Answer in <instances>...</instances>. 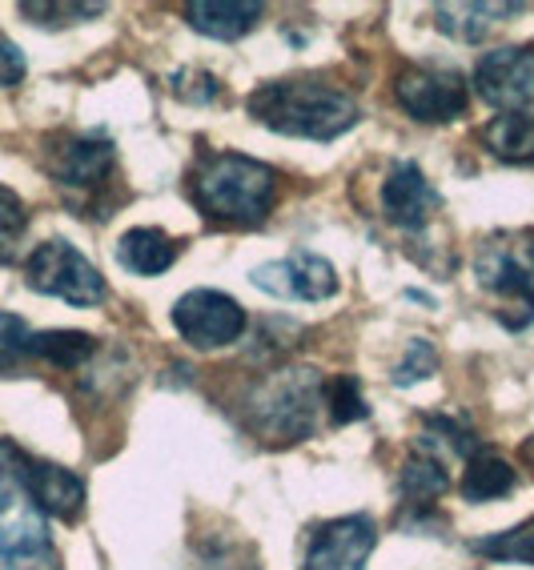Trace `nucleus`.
<instances>
[{
    "instance_id": "nucleus-1",
    "label": "nucleus",
    "mask_w": 534,
    "mask_h": 570,
    "mask_svg": "<svg viewBox=\"0 0 534 570\" xmlns=\"http://www.w3.org/2000/svg\"><path fill=\"white\" fill-rule=\"evenodd\" d=\"M278 169L234 149H209L194 161L186 194L209 225L221 229H257L278 202Z\"/></svg>"
},
{
    "instance_id": "nucleus-2",
    "label": "nucleus",
    "mask_w": 534,
    "mask_h": 570,
    "mask_svg": "<svg viewBox=\"0 0 534 570\" xmlns=\"http://www.w3.org/2000/svg\"><path fill=\"white\" fill-rule=\"evenodd\" d=\"M249 117L281 137H301V141H338L342 132L358 125V101L346 89L314 77H286V81H266L249 92Z\"/></svg>"
},
{
    "instance_id": "nucleus-3",
    "label": "nucleus",
    "mask_w": 534,
    "mask_h": 570,
    "mask_svg": "<svg viewBox=\"0 0 534 570\" xmlns=\"http://www.w3.org/2000/svg\"><path fill=\"white\" fill-rule=\"evenodd\" d=\"M326 406V382L318 370H274L246 397V426L261 442H301L314 434Z\"/></svg>"
},
{
    "instance_id": "nucleus-4",
    "label": "nucleus",
    "mask_w": 534,
    "mask_h": 570,
    "mask_svg": "<svg viewBox=\"0 0 534 570\" xmlns=\"http://www.w3.org/2000/svg\"><path fill=\"white\" fill-rule=\"evenodd\" d=\"M49 177L61 185V194L69 197L81 217H105L113 214L117 205V149L101 132H65L49 149Z\"/></svg>"
},
{
    "instance_id": "nucleus-5",
    "label": "nucleus",
    "mask_w": 534,
    "mask_h": 570,
    "mask_svg": "<svg viewBox=\"0 0 534 570\" xmlns=\"http://www.w3.org/2000/svg\"><path fill=\"white\" fill-rule=\"evenodd\" d=\"M474 277L506 309H523V326L534 322V229L491 234L474 249ZM498 309V317H506Z\"/></svg>"
},
{
    "instance_id": "nucleus-6",
    "label": "nucleus",
    "mask_w": 534,
    "mask_h": 570,
    "mask_svg": "<svg viewBox=\"0 0 534 570\" xmlns=\"http://www.w3.org/2000/svg\"><path fill=\"white\" fill-rule=\"evenodd\" d=\"M24 282H29V289H37V294L61 297V302L81 306V309L101 306L105 294H109L101 269H97L77 245L65 242V237H49V242H41L32 249L29 262H24Z\"/></svg>"
},
{
    "instance_id": "nucleus-7",
    "label": "nucleus",
    "mask_w": 534,
    "mask_h": 570,
    "mask_svg": "<svg viewBox=\"0 0 534 570\" xmlns=\"http://www.w3.org/2000/svg\"><path fill=\"white\" fill-rule=\"evenodd\" d=\"M49 547V522L32 502L21 474V450L0 442V554L24 559Z\"/></svg>"
},
{
    "instance_id": "nucleus-8",
    "label": "nucleus",
    "mask_w": 534,
    "mask_h": 570,
    "mask_svg": "<svg viewBox=\"0 0 534 570\" xmlns=\"http://www.w3.org/2000/svg\"><path fill=\"white\" fill-rule=\"evenodd\" d=\"M398 105L422 125H446L458 121L471 105V85L463 72L446 65H406L394 81Z\"/></svg>"
},
{
    "instance_id": "nucleus-9",
    "label": "nucleus",
    "mask_w": 534,
    "mask_h": 570,
    "mask_svg": "<svg viewBox=\"0 0 534 570\" xmlns=\"http://www.w3.org/2000/svg\"><path fill=\"white\" fill-rule=\"evenodd\" d=\"M249 326V314L221 289H189L177 297L174 330L194 350H226L241 342Z\"/></svg>"
},
{
    "instance_id": "nucleus-10",
    "label": "nucleus",
    "mask_w": 534,
    "mask_h": 570,
    "mask_svg": "<svg viewBox=\"0 0 534 570\" xmlns=\"http://www.w3.org/2000/svg\"><path fill=\"white\" fill-rule=\"evenodd\" d=\"M474 92L491 109L534 117V45H503L474 65Z\"/></svg>"
},
{
    "instance_id": "nucleus-11",
    "label": "nucleus",
    "mask_w": 534,
    "mask_h": 570,
    "mask_svg": "<svg viewBox=\"0 0 534 570\" xmlns=\"http://www.w3.org/2000/svg\"><path fill=\"white\" fill-rule=\"evenodd\" d=\"M254 289L269 297H281V302H329L338 294V269L326 262L322 254H309V249H294L281 262L257 265L249 274Z\"/></svg>"
},
{
    "instance_id": "nucleus-12",
    "label": "nucleus",
    "mask_w": 534,
    "mask_h": 570,
    "mask_svg": "<svg viewBox=\"0 0 534 570\" xmlns=\"http://www.w3.org/2000/svg\"><path fill=\"white\" fill-rule=\"evenodd\" d=\"M374 547H378V527L370 514L329 519L309 534L306 570H366Z\"/></svg>"
},
{
    "instance_id": "nucleus-13",
    "label": "nucleus",
    "mask_w": 534,
    "mask_h": 570,
    "mask_svg": "<svg viewBox=\"0 0 534 570\" xmlns=\"http://www.w3.org/2000/svg\"><path fill=\"white\" fill-rule=\"evenodd\" d=\"M378 205H382V217L390 225H398L402 234H422L434 222V214L442 209V194L414 161H394L378 189Z\"/></svg>"
},
{
    "instance_id": "nucleus-14",
    "label": "nucleus",
    "mask_w": 534,
    "mask_h": 570,
    "mask_svg": "<svg viewBox=\"0 0 534 570\" xmlns=\"http://www.w3.org/2000/svg\"><path fill=\"white\" fill-rule=\"evenodd\" d=\"M21 474L24 487H29L32 502L41 510L44 519H61L72 522L85 510V482L72 474V470L57 466V462L32 459L21 450Z\"/></svg>"
},
{
    "instance_id": "nucleus-15",
    "label": "nucleus",
    "mask_w": 534,
    "mask_h": 570,
    "mask_svg": "<svg viewBox=\"0 0 534 570\" xmlns=\"http://www.w3.org/2000/svg\"><path fill=\"white\" fill-rule=\"evenodd\" d=\"M261 12L266 9L257 0H194L186 4V24L214 41H241L257 29Z\"/></svg>"
},
{
    "instance_id": "nucleus-16",
    "label": "nucleus",
    "mask_w": 534,
    "mask_h": 570,
    "mask_svg": "<svg viewBox=\"0 0 534 570\" xmlns=\"http://www.w3.org/2000/svg\"><path fill=\"white\" fill-rule=\"evenodd\" d=\"M113 257L121 269H129V274L157 277V274H169V269H174V262L181 257V242L169 237L165 229H157V225H137V229L121 234Z\"/></svg>"
},
{
    "instance_id": "nucleus-17",
    "label": "nucleus",
    "mask_w": 534,
    "mask_h": 570,
    "mask_svg": "<svg viewBox=\"0 0 534 570\" xmlns=\"http://www.w3.org/2000/svg\"><path fill=\"white\" fill-rule=\"evenodd\" d=\"M518 4H438L434 9V24L442 32H451L454 41L478 45L491 29H498V21L506 24V17H514Z\"/></svg>"
},
{
    "instance_id": "nucleus-18",
    "label": "nucleus",
    "mask_w": 534,
    "mask_h": 570,
    "mask_svg": "<svg viewBox=\"0 0 534 570\" xmlns=\"http://www.w3.org/2000/svg\"><path fill=\"white\" fill-rule=\"evenodd\" d=\"M518 474L514 466L503 459V454H494V450H474L471 459H466V474H463V499L466 502H494L511 494Z\"/></svg>"
},
{
    "instance_id": "nucleus-19",
    "label": "nucleus",
    "mask_w": 534,
    "mask_h": 570,
    "mask_svg": "<svg viewBox=\"0 0 534 570\" xmlns=\"http://www.w3.org/2000/svg\"><path fill=\"white\" fill-rule=\"evenodd\" d=\"M402 499H411L414 507H426V502L442 499L451 490V474H446V459H438L434 450L414 446V454L402 466Z\"/></svg>"
},
{
    "instance_id": "nucleus-20",
    "label": "nucleus",
    "mask_w": 534,
    "mask_h": 570,
    "mask_svg": "<svg viewBox=\"0 0 534 570\" xmlns=\"http://www.w3.org/2000/svg\"><path fill=\"white\" fill-rule=\"evenodd\" d=\"M97 342L81 330H49V334H32L29 337V357L37 362H49L57 370H77L93 357Z\"/></svg>"
},
{
    "instance_id": "nucleus-21",
    "label": "nucleus",
    "mask_w": 534,
    "mask_h": 570,
    "mask_svg": "<svg viewBox=\"0 0 534 570\" xmlns=\"http://www.w3.org/2000/svg\"><path fill=\"white\" fill-rule=\"evenodd\" d=\"M471 550L494 562H531L534 567V519H526L514 530H503V534H486V539L471 542Z\"/></svg>"
},
{
    "instance_id": "nucleus-22",
    "label": "nucleus",
    "mask_w": 534,
    "mask_h": 570,
    "mask_svg": "<svg viewBox=\"0 0 534 570\" xmlns=\"http://www.w3.org/2000/svg\"><path fill=\"white\" fill-rule=\"evenodd\" d=\"M326 406H329V414H334V422H338V426L362 422V417L370 414V410H366V397H362L358 377H354V374H342V377H334V382H329V386H326Z\"/></svg>"
},
{
    "instance_id": "nucleus-23",
    "label": "nucleus",
    "mask_w": 534,
    "mask_h": 570,
    "mask_svg": "<svg viewBox=\"0 0 534 570\" xmlns=\"http://www.w3.org/2000/svg\"><path fill=\"white\" fill-rule=\"evenodd\" d=\"M24 229H29V214H24V202L12 189L0 185V265H9L17 257V245H21Z\"/></svg>"
},
{
    "instance_id": "nucleus-24",
    "label": "nucleus",
    "mask_w": 534,
    "mask_h": 570,
    "mask_svg": "<svg viewBox=\"0 0 534 570\" xmlns=\"http://www.w3.org/2000/svg\"><path fill=\"white\" fill-rule=\"evenodd\" d=\"M434 370H438V354H434V346L426 342V337H411L402 362L394 366V386H418V382H426Z\"/></svg>"
},
{
    "instance_id": "nucleus-25",
    "label": "nucleus",
    "mask_w": 534,
    "mask_h": 570,
    "mask_svg": "<svg viewBox=\"0 0 534 570\" xmlns=\"http://www.w3.org/2000/svg\"><path fill=\"white\" fill-rule=\"evenodd\" d=\"M29 337L32 330L24 326V317L0 314V374H12L29 357Z\"/></svg>"
},
{
    "instance_id": "nucleus-26",
    "label": "nucleus",
    "mask_w": 534,
    "mask_h": 570,
    "mask_svg": "<svg viewBox=\"0 0 534 570\" xmlns=\"http://www.w3.org/2000/svg\"><path fill=\"white\" fill-rule=\"evenodd\" d=\"M24 17H44L41 24H77L89 17H101L105 4H21Z\"/></svg>"
},
{
    "instance_id": "nucleus-27",
    "label": "nucleus",
    "mask_w": 534,
    "mask_h": 570,
    "mask_svg": "<svg viewBox=\"0 0 534 570\" xmlns=\"http://www.w3.org/2000/svg\"><path fill=\"white\" fill-rule=\"evenodd\" d=\"M24 72H29V65H24L21 45L0 32V89H17L24 81Z\"/></svg>"
},
{
    "instance_id": "nucleus-28",
    "label": "nucleus",
    "mask_w": 534,
    "mask_h": 570,
    "mask_svg": "<svg viewBox=\"0 0 534 570\" xmlns=\"http://www.w3.org/2000/svg\"><path fill=\"white\" fill-rule=\"evenodd\" d=\"M523 462H526V466H534V439L523 442Z\"/></svg>"
},
{
    "instance_id": "nucleus-29",
    "label": "nucleus",
    "mask_w": 534,
    "mask_h": 570,
    "mask_svg": "<svg viewBox=\"0 0 534 570\" xmlns=\"http://www.w3.org/2000/svg\"><path fill=\"white\" fill-rule=\"evenodd\" d=\"M526 132H531V154H534V117H526Z\"/></svg>"
}]
</instances>
